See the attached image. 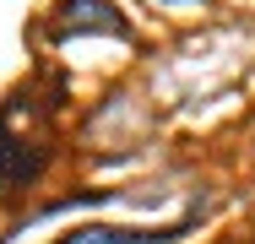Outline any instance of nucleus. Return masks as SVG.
<instances>
[{
	"instance_id": "1",
	"label": "nucleus",
	"mask_w": 255,
	"mask_h": 244,
	"mask_svg": "<svg viewBox=\"0 0 255 244\" xmlns=\"http://www.w3.org/2000/svg\"><path fill=\"white\" fill-rule=\"evenodd\" d=\"M44 168V152L27 146L16 130H5V114H0V185H16V179H33Z\"/></svg>"
}]
</instances>
